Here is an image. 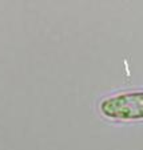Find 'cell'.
I'll list each match as a JSON object with an SVG mask.
<instances>
[{
	"instance_id": "cell-1",
	"label": "cell",
	"mask_w": 143,
	"mask_h": 150,
	"mask_svg": "<svg viewBox=\"0 0 143 150\" xmlns=\"http://www.w3.org/2000/svg\"><path fill=\"white\" fill-rule=\"evenodd\" d=\"M104 116L118 120L143 118V92L129 93L112 97L102 102L100 106Z\"/></svg>"
}]
</instances>
